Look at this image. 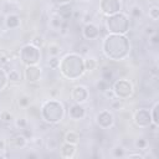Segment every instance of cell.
Wrapping results in <instances>:
<instances>
[{"label":"cell","mask_w":159,"mask_h":159,"mask_svg":"<svg viewBox=\"0 0 159 159\" xmlns=\"http://www.w3.org/2000/svg\"><path fill=\"white\" fill-rule=\"evenodd\" d=\"M147 145H148V142H147L145 139H143V138L135 140V147H137L138 149H145Z\"/></svg>","instance_id":"obj_33"},{"label":"cell","mask_w":159,"mask_h":159,"mask_svg":"<svg viewBox=\"0 0 159 159\" xmlns=\"http://www.w3.org/2000/svg\"><path fill=\"white\" fill-rule=\"evenodd\" d=\"M82 20H83L86 24H88V22H91V20H92V16H91L89 14H86V15H83Z\"/></svg>","instance_id":"obj_40"},{"label":"cell","mask_w":159,"mask_h":159,"mask_svg":"<svg viewBox=\"0 0 159 159\" xmlns=\"http://www.w3.org/2000/svg\"><path fill=\"white\" fill-rule=\"evenodd\" d=\"M103 96L106 97V98H108V99H113L114 97H116V94H114V91L113 89H111L109 87L103 92Z\"/></svg>","instance_id":"obj_34"},{"label":"cell","mask_w":159,"mask_h":159,"mask_svg":"<svg viewBox=\"0 0 159 159\" xmlns=\"http://www.w3.org/2000/svg\"><path fill=\"white\" fill-rule=\"evenodd\" d=\"M111 107H112V109L119 111V109L123 107L122 99H120V98H118V97H114L113 99H111Z\"/></svg>","instance_id":"obj_25"},{"label":"cell","mask_w":159,"mask_h":159,"mask_svg":"<svg viewBox=\"0 0 159 159\" xmlns=\"http://www.w3.org/2000/svg\"><path fill=\"white\" fill-rule=\"evenodd\" d=\"M63 140L67 142V143H71V144H77L80 142V134L75 130H68V132L65 133Z\"/></svg>","instance_id":"obj_17"},{"label":"cell","mask_w":159,"mask_h":159,"mask_svg":"<svg viewBox=\"0 0 159 159\" xmlns=\"http://www.w3.org/2000/svg\"><path fill=\"white\" fill-rule=\"evenodd\" d=\"M25 78L27 82L32 83V82H37L41 77V68L36 65H29L25 67Z\"/></svg>","instance_id":"obj_7"},{"label":"cell","mask_w":159,"mask_h":159,"mask_svg":"<svg viewBox=\"0 0 159 159\" xmlns=\"http://www.w3.org/2000/svg\"><path fill=\"white\" fill-rule=\"evenodd\" d=\"M128 158H139V159H142V158H144V155H142L140 153H129Z\"/></svg>","instance_id":"obj_38"},{"label":"cell","mask_w":159,"mask_h":159,"mask_svg":"<svg viewBox=\"0 0 159 159\" xmlns=\"http://www.w3.org/2000/svg\"><path fill=\"white\" fill-rule=\"evenodd\" d=\"M158 103H155V106H154V108H153V116H154V124L155 125H158V123H159V120H158V116H157V111H158Z\"/></svg>","instance_id":"obj_36"},{"label":"cell","mask_w":159,"mask_h":159,"mask_svg":"<svg viewBox=\"0 0 159 159\" xmlns=\"http://www.w3.org/2000/svg\"><path fill=\"white\" fill-rule=\"evenodd\" d=\"M19 106H20V107H29V106H30V97L26 96V94L21 96V97L19 98Z\"/></svg>","instance_id":"obj_31"},{"label":"cell","mask_w":159,"mask_h":159,"mask_svg":"<svg viewBox=\"0 0 159 159\" xmlns=\"http://www.w3.org/2000/svg\"><path fill=\"white\" fill-rule=\"evenodd\" d=\"M26 143H27V139H26L22 134H15V135H12V137L9 139V142H7L9 147H10V148H14V149L24 148V147L26 145Z\"/></svg>","instance_id":"obj_11"},{"label":"cell","mask_w":159,"mask_h":159,"mask_svg":"<svg viewBox=\"0 0 159 159\" xmlns=\"http://www.w3.org/2000/svg\"><path fill=\"white\" fill-rule=\"evenodd\" d=\"M96 87H97V89H98V91H101V92L103 93V92L108 88V82H107L106 80H103V78H102V80H99V81L96 83Z\"/></svg>","instance_id":"obj_27"},{"label":"cell","mask_w":159,"mask_h":159,"mask_svg":"<svg viewBox=\"0 0 159 159\" xmlns=\"http://www.w3.org/2000/svg\"><path fill=\"white\" fill-rule=\"evenodd\" d=\"M150 41H152V43H154V45H155V43H158V41H159V40H158V36H157V34H153V35H152V37H150Z\"/></svg>","instance_id":"obj_41"},{"label":"cell","mask_w":159,"mask_h":159,"mask_svg":"<svg viewBox=\"0 0 159 159\" xmlns=\"http://www.w3.org/2000/svg\"><path fill=\"white\" fill-rule=\"evenodd\" d=\"M86 109L82 106V103H75L68 108V117L73 120H80L84 117Z\"/></svg>","instance_id":"obj_9"},{"label":"cell","mask_w":159,"mask_h":159,"mask_svg":"<svg viewBox=\"0 0 159 159\" xmlns=\"http://www.w3.org/2000/svg\"><path fill=\"white\" fill-rule=\"evenodd\" d=\"M96 122H97V124L101 128L106 129V128H109L113 124L114 119H113V116H112L111 112H108V111H101L96 116Z\"/></svg>","instance_id":"obj_6"},{"label":"cell","mask_w":159,"mask_h":159,"mask_svg":"<svg viewBox=\"0 0 159 159\" xmlns=\"http://www.w3.org/2000/svg\"><path fill=\"white\" fill-rule=\"evenodd\" d=\"M20 16L16 15V14H10L6 16V20H5V24L9 29H16L20 26Z\"/></svg>","instance_id":"obj_15"},{"label":"cell","mask_w":159,"mask_h":159,"mask_svg":"<svg viewBox=\"0 0 159 159\" xmlns=\"http://www.w3.org/2000/svg\"><path fill=\"white\" fill-rule=\"evenodd\" d=\"M40 60V52L39 48L34 45H25L21 50V61L29 66V65H36Z\"/></svg>","instance_id":"obj_3"},{"label":"cell","mask_w":159,"mask_h":159,"mask_svg":"<svg viewBox=\"0 0 159 159\" xmlns=\"http://www.w3.org/2000/svg\"><path fill=\"white\" fill-rule=\"evenodd\" d=\"M71 96L76 103H83L88 98V91L84 86H76V87H73Z\"/></svg>","instance_id":"obj_8"},{"label":"cell","mask_w":159,"mask_h":159,"mask_svg":"<svg viewBox=\"0 0 159 159\" xmlns=\"http://www.w3.org/2000/svg\"><path fill=\"white\" fill-rule=\"evenodd\" d=\"M1 158H5V154H2V153H0V159Z\"/></svg>","instance_id":"obj_44"},{"label":"cell","mask_w":159,"mask_h":159,"mask_svg":"<svg viewBox=\"0 0 159 159\" xmlns=\"http://www.w3.org/2000/svg\"><path fill=\"white\" fill-rule=\"evenodd\" d=\"M65 20L56 12V14H53L52 15V17L50 19V26H51V29L52 30H60L61 29V26H62V22H63Z\"/></svg>","instance_id":"obj_16"},{"label":"cell","mask_w":159,"mask_h":159,"mask_svg":"<svg viewBox=\"0 0 159 159\" xmlns=\"http://www.w3.org/2000/svg\"><path fill=\"white\" fill-rule=\"evenodd\" d=\"M99 7L103 14L109 16V15L117 14L120 10V1L119 0H101Z\"/></svg>","instance_id":"obj_5"},{"label":"cell","mask_w":159,"mask_h":159,"mask_svg":"<svg viewBox=\"0 0 159 159\" xmlns=\"http://www.w3.org/2000/svg\"><path fill=\"white\" fill-rule=\"evenodd\" d=\"M129 11H130V15H132L133 17H140V16H142V9H140V6H138V5H133Z\"/></svg>","instance_id":"obj_26"},{"label":"cell","mask_w":159,"mask_h":159,"mask_svg":"<svg viewBox=\"0 0 159 159\" xmlns=\"http://www.w3.org/2000/svg\"><path fill=\"white\" fill-rule=\"evenodd\" d=\"M47 52H48L50 56H57V55H60V52H61V47H60L58 43L51 42V43H48Z\"/></svg>","instance_id":"obj_20"},{"label":"cell","mask_w":159,"mask_h":159,"mask_svg":"<svg viewBox=\"0 0 159 159\" xmlns=\"http://www.w3.org/2000/svg\"><path fill=\"white\" fill-rule=\"evenodd\" d=\"M43 42H45L43 36H41V35H39V34H37V35H34V36L31 37V45H34V46L37 47V48L42 47Z\"/></svg>","instance_id":"obj_23"},{"label":"cell","mask_w":159,"mask_h":159,"mask_svg":"<svg viewBox=\"0 0 159 159\" xmlns=\"http://www.w3.org/2000/svg\"><path fill=\"white\" fill-rule=\"evenodd\" d=\"M39 155L37 154H34V153H29V154H26V158H37Z\"/></svg>","instance_id":"obj_43"},{"label":"cell","mask_w":159,"mask_h":159,"mask_svg":"<svg viewBox=\"0 0 159 159\" xmlns=\"http://www.w3.org/2000/svg\"><path fill=\"white\" fill-rule=\"evenodd\" d=\"M58 5H65V4H70L71 2V0H55Z\"/></svg>","instance_id":"obj_42"},{"label":"cell","mask_w":159,"mask_h":159,"mask_svg":"<svg viewBox=\"0 0 159 159\" xmlns=\"http://www.w3.org/2000/svg\"><path fill=\"white\" fill-rule=\"evenodd\" d=\"M7 81L12 82V83H17L21 81V73L16 70H10V72L7 73Z\"/></svg>","instance_id":"obj_19"},{"label":"cell","mask_w":159,"mask_h":159,"mask_svg":"<svg viewBox=\"0 0 159 159\" xmlns=\"http://www.w3.org/2000/svg\"><path fill=\"white\" fill-rule=\"evenodd\" d=\"M43 104L51 109V112L46 111V109H41V116L46 123L53 124V123H57L62 119L65 111H63V106L61 102L55 101V99H50V101L45 102Z\"/></svg>","instance_id":"obj_1"},{"label":"cell","mask_w":159,"mask_h":159,"mask_svg":"<svg viewBox=\"0 0 159 159\" xmlns=\"http://www.w3.org/2000/svg\"><path fill=\"white\" fill-rule=\"evenodd\" d=\"M113 157H116V158H122V157H124V149H123V147L116 145V147L113 148Z\"/></svg>","instance_id":"obj_29"},{"label":"cell","mask_w":159,"mask_h":159,"mask_svg":"<svg viewBox=\"0 0 159 159\" xmlns=\"http://www.w3.org/2000/svg\"><path fill=\"white\" fill-rule=\"evenodd\" d=\"M21 134L26 138V139H31L32 137H34V134H32V132L31 130H29V129H26V128H24L22 129V132H21Z\"/></svg>","instance_id":"obj_35"},{"label":"cell","mask_w":159,"mask_h":159,"mask_svg":"<svg viewBox=\"0 0 159 159\" xmlns=\"http://www.w3.org/2000/svg\"><path fill=\"white\" fill-rule=\"evenodd\" d=\"M82 1H89V0H82Z\"/></svg>","instance_id":"obj_46"},{"label":"cell","mask_w":159,"mask_h":159,"mask_svg":"<svg viewBox=\"0 0 159 159\" xmlns=\"http://www.w3.org/2000/svg\"><path fill=\"white\" fill-rule=\"evenodd\" d=\"M72 12H73V10H72V6H71L70 4H65V5H60V6H58L57 14H58L63 20H68V19L72 16Z\"/></svg>","instance_id":"obj_14"},{"label":"cell","mask_w":159,"mask_h":159,"mask_svg":"<svg viewBox=\"0 0 159 159\" xmlns=\"http://www.w3.org/2000/svg\"><path fill=\"white\" fill-rule=\"evenodd\" d=\"M0 119H1L4 123H11V122L14 120V116L11 114L10 111L4 109V111L0 112Z\"/></svg>","instance_id":"obj_22"},{"label":"cell","mask_w":159,"mask_h":159,"mask_svg":"<svg viewBox=\"0 0 159 159\" xmlns=\"http://www.w3.org/2000/svg\"><path fill=\"white\" fill-rule=\"evenodd\" d=\"M7 1H16V0H7Z\"/></svg>","instance_id":"obj_45"},{"label":"cell","mask_w":159,"mask_h":159,"mask_svg":"<svg viewBox=\"0 0 159 159\" xmlns=\"http://www.w3.org/2000/svg\"><path fill=\"white\" fill-rule=\"evenodd\" d=\"M31 143L34 144L35 148H41L42 145H45L43 139H42L41 137H32V138H31Z\"/></svg>","instance_id":"obj_32"},{"label":"cell","mask_w":159,"mask_h":159,"mask_svg":"<svg viewBox=\"0 0 159 159\" xmlns=\"http://www.w3.org/2000/svg\"><path fill=\"white\" fill-rule=\"evenodd\" d=\"M76 150H77L76 144H71V143L65 142L60 148V154L63 158H73L76 154Z\"/></svg>","instance_id":"obj_12"},{"label":"cell","mask_w":159,"mask_h":159,"mask_svg":"<svg viewBox=\"0 0 159 159\" xmlns=\"http://www.w3.org/2000/svg\"><path fill=\"white\" fill-rule=\"evenodd\" d=\"M45 147L47 148L48 152H55L56 149H58V140L55 138H48L45 143Z\"/></svg>","instance_id":"obj_21"},{"label":"cell","mask_w":159,"mask_h":159,"mask_svg":"<svg viewBox=\"0 0 159 159\" xmlns=\"http://www.w3.org/2000/svg\"><path fill=\"white\" fill-rule=\"evenodd\" d=\"M6 142H5V139H2V138H0V152H4L5 149H6Z\"/></svg>","instance_id":"obj_39"},{"label":"cell","mask_w":159,"mask_h":159,"mask_svg":"<svg viewBox=\"0 0 159 159\" xmlns=\"http://www.w3.org/2000/svg\"><path fill=\"white\" fill-rule=\"evenodd\" d=\"M113 91H114L116 97H118V98H127V97H129L132 94L133 87H132L129 81H127V80H118L114 83V86H113Z\"/></svg>","instance_id":"obj_4"},{"label":"cell","mask_w":159,"mask_h":159,"mask_svg":"<svg viewBox=\"0 0 159 159\" xmlns=\"http://www.w3.org/2000/svg\"><path fill=\"white\" fill-rule=\"evenodd\" d=\"M83 36L86 39H88V40H94V39H97L99 36V29L94 24L88 22L83 27Z\"/></svg>","instance_id":"obj_10"},{"label":"cell","mask_w":159,"mask_h":159,"mask_svg":"<svg viewBox=\"0 0 159 159\" xmlns=\"http://www.w3.org/2000/svg\"><path fill=\"white\" fill-rule=\"evenodd\" d=\"M48 67L50 68H58V66H60V60L57 58V56H52L51 58H50V61H48Z\"/></svg>","instance_id":"obj_30"},{"label":"cell","mask_w":159,"mask_h":159,"mask_svg":"<svg viewBox=\"0 0 159 159\" xmlns=\"http://www.w3.org/2000/svg\"><path fill=\"white\" fill-rule=\"evenodd\" d=\"M83 63H84V71H93V70H96V67H97V65H98L97 60L93 58V57L86 58V60L83 61Z\"/></svg>","instance_id":"obj_18"},{"label":"cell","mask_w":159,"mask_h":159,"mask_svg":"<svg viewBox=\"0 0 159 159\" xmlns=\"http://www.w3.org/2000/svg\"><path fill=\"white\" fill-rule=\"evenodd\" d=\"M145 119L150 122V114L147 111H144V109H139L134 114V122H135V124L138 127H147V123L144 122Z\"/></svg>","instance_id":"obj_13"},{"label":"cell","mask_w":159,"mask_h":159,"mask_svg":"<svg viewBox=\"0 0 159 159\" xmlns=\"http://www.w3.org/2000/svg\"><path fill=\"white\" fill-rule=\"evenodd\" d=\"M149 17L153 20V21H157L159 19V7L158 6H152L149 9V12H148Z\"/></svg>","instance_id":"obj_24"},{"label":"cell","mask_w":159,"mask_h":159,"mask_svg":"<svg viewBox=\"0 0 159 159\" xmlns=\"http://www.w3.org/2000/svg\"><path fill=\"white\" fill-rule=\"evenodd\" d=\"M106 26H107L109 32L125 34L128 31V20L123 14H122L120 19H119V14H113V15H109L107 17Z\"/></svg>","instance_id":"obj_2"},{"label":"cell","mask_w":159,"mask_h":159,"mask_svg":"<svg viewBox=\"0 0 159 159\" xmlns=\"http://www.w3.org/2000/svg\"><path fill=\"white\" fill-rule=\"evenodd\" d=\"M15 125H16L17 128H20V129H24V128L27 127V119H26L25 117L17 118V119L15 120Z\"/></svg>","instance_id":"obj_28"},{"label":"cell","mask_w":159,"mask_h":159,"mask_svg":"<svg viewBox=\"0 0 159 159\" xmlns=\"http://www.w3.org/2000/svg\"><path fill=\"white\" fill-rule=\"evenodd\" d=\"M144 32H145V35H149V36H150V35L155 34V29H154L153 26H149V25H148V26H145V31H144Z\"/></svg>","instance_id":"obj_37"}]
</instances>
